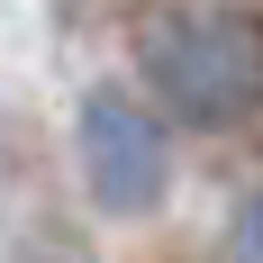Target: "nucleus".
Returning a JSON list of instances; mask_svg holds the SVG:
<instances>
[{"label":"nucleus","instance_id":"1","mask_svg":"<svg viewBox=\"0 0 263 263\" xmlns=\"http://www.w3.org/2000/svg\"><path fill=\"white\" fill-rule=\"evenodd\" d=\"M145 82L191 127L254 118L263 109V18H236V9H173V18H155L145 27Z\"/></svg>","mask_w":263,"mask_h":263},{"label":"nucleus","instance_id":"2","mask_svg":"<svg viewBox=\"0 0 263 263\" xmlns=\"http://www.w3.org/2000/svg\"><path fill=\"white\" fill-rule=\"evenodd\" d=\"M73 155H82V182L109 218H145L173 191V145H163L155 109L136 91H91L73 118Z\"/></svg>","mask_w":263,"mask_h":263},{"label":"nucleus","instance_id":"3","mask_svg":"<svg viewBox=\"0 0 263 263\" xmlns=\"http://www.w3.org/2000/svg\"><path fill=\"white\" fill-rule=\"evenodd\" d=\"M236 263H263V191L236 209Z\"/></svg>","mask_w":263,"mask_h":263}]
</instances>
